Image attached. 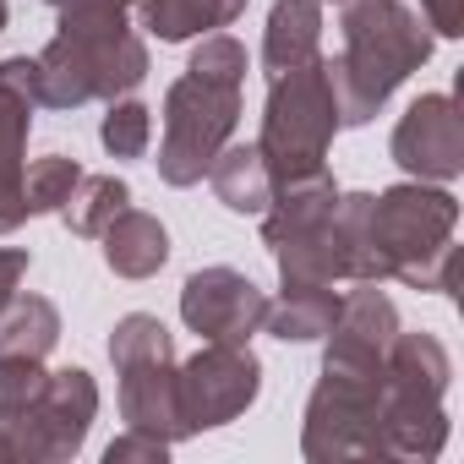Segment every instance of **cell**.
Here are the masks:
<instances>
[{
  "mask_svg": "<svg viewBox=\"0 0 464 464\" xmlns=\"http://www.w3.org/2000/svg\"><path fill=\"white\" fill-rule=\"evenodd\" d=\"M131 0H77L61 6V34L34 61L39 66V104L72 110L88 99L131 93L148 77V50L126 28Z\"/></svg>",
  "mask_w": 464,
  "mask_h": 464,
  "instance_id": "obj_1",
  "label": "cell"
},
{
  "mask_svg": "<svg viewBox=\"0 0 464 464\" xmlns=\"http://www.w3.org/2000/svg\"><path fill=\"white\" fill-rule=\"evenodd\" d=\"M339 28H344V55L323 61V66H328L339 126H361L431 55V34L399 0H344Z\"/></svg>",
  "mask_w": 464,
  "mask_h": 464,
  "instance_id": "obj_2",
  "label": "cell"
},
{
  "mask_svg": "<svg viewBox=\"0 0 464 464\" xmlns=\"http://www.w3.org/2000/svg\"><path fill=\"white\" fill-rule=\"evenodd\" d=\"M453 224H459V202L437 186L404 180L382 197H372V218H366V241L377 257V274H399L415 290H453Z\"/></svg>",
  "mask_w": 464,
  "mask_h": 464,
  "instance_id": "obj_3",
  "label": "cell"
},
{
  "mask_svg": "<svg viewBox=\"0 0 464 464\" xmlns=\"http://www.w3.org/2000/svg\"><path fill=\"white\" fill-rule=\"evenodd\" d=\"M268 115H263V137L257 153L274 175V186L317 175L328 159V142L339 131V110H334V88H328V66L323 55L306 66H290L279 77H268Z\"/></svg>",
  "mask_w": 464,
  "mask_h": 464,
  "instance_id": "obj_4",
  "label": "cell"
},
{
  "mask_svg": "<svg viewBox=\"0 0 464 464\" xmlns=\"http://www.w3.org/2000/svg\"><path fill=\"white\" fill-rule=\"evenodd\" d=\"M448 350L431 334H393L382 361V453L431 459L448 437L442 415Z\"/></svg>",
  "mask_w": 464,
  "mask_h": 464,
  "instance_id": "obj_5",
  "label": "cell"
},
{
  "mask_svg": "<svg viewBox=\"0 0 464 464\" xmlns=\"http://www.w3.org/2000/svg\"><path fill=\"white\" fill-rule=\"evenodd\" d=\"M241 121V82L236 77H208L191 72L164 99V142H159V175L169 186H197L218 148L229 142Z\"/></svg>",
  "mask_w": 464,
  "mask_h": 464,
  "instance_id": "obj_6",
  "label": "cell"
},
{
  "mask_svg": "<svg viewBox=\"0 0 464 464\" xmlns=\"http://www.w3.org/2000/svg\"><path fill=\"white\" fill-rule=\"evenodd\" d=\"M306 453L312 459H355L382 453V372H334L306 404Z\"/></svg>",
  "mask_w": 464,
  "mask_h": 464,
  "instance_id": "obj_7",
  "label": "cell"
},
{
  "mask_svg": "<svg viewBox=\"0 0 464 464\" xmlns=\"http://www.w3.org/2000/svg\"><path fill=\"white\" fill-rule=\"evenodd\" d=\"M263 388V372L252 361L246 344H208L197 350L180 372H175V415L180 431H202V426H224L236 420Z\"/></svg>",
  "mask_w": 464,
  "mask_h": 464,
  "instance_id": "obj_8",
  "label": "cell"
},
{
  "mask_svg": "<svg viewBox=\"0 0 464 464\" xmlns=\"http://www.w3.org/2000/svg\"><path fill=\"white\" fill-rule=\"evenodd\" d=\"M93 410H99L93 377H88L82 366L55 372V377L44 382V393L34 399V410L6 426L12 453H17V459H66V453H77L82 437H88Z\"/></svg>",
  "mask_w": 464,
  "mask_h": 464,
  "instance_id": "obj_9",
  "label": "cell"
},
{
  "mask_svg": "<svg viewBox=\"0 0 464 464\" xmlns=\"http://www.w3.org/2000/svg\"><path fill=\"white\" fill-rule=\"evenodd\" d=\"M180 317L208 344H246L268 317V295L236 268H202L180 290Z\"/></svg>",
  "mask_w": 464,
  "mask_h": 464,
  "instance_id": "obj_10",
  "label": "cell"
},
{
  "mask_svg": "<svg viewBox=\"0 0 464 464\" xmlns=\"http://www.w3.org/2000/svg\"><path fill=\"white\" fill-rule=\"evenodd\" d=\"M393 159L415 180H453L464 169V121L448 93H426L404 110L393 131Z\"/></svg>",
  "mask_w": 464,
  "mask_h": 464,
  "instance_id": "obj_11",
  "label": "cell"
},
{
  "mask_svg": "<svg viewBox=\"0 0 464 464\" xmlns=\"http://www.w3.org/2000/svg\"><path fill=\"white\" fill-rule=\"evenodd\" d=\"M39 104V66L34 61H0V236L28 218L23 202V142Z\"/></svg>",
  "mask_w": 464,
  "mask_h": 464,
  "instance_id": "obj_12",
  "label": "cell"
},
{
  "mask_svg": "<svg viewBox=\"0 0 464 464\" xmlns=\"http://www.w3.org/2000/svg\"><path fill=\"white\" fill-rule=\"evenodd\" d=\"M393 334H399L393 301H388L377 285L361 279V290H355L350 301H339V317H334V328H328V361H323V366H334V372H372V377H377L382 361H388Z\"/></svg>",
  "mask_w": 464,
  "mask_h": 464,
  "instance_id": "obj_13",
  "label": "cell"
},
{
  "mask_svg": "<svg viewBox=\"0 0 464 464\" xmlns=\"http://www.w3.org/2000/svg\"><path fill=\"white\" fill-rule=\"evenodd\" d=\"M121 372V410L137 431L153 437H180V415H175V366L169 355H148V361H126Z\"/></svg>",
  "mask_w": 464,
  "mask_h": 464,
  "instance_id": "obj_14",
  "label": "cell"
},
{
  "mask_svg": "<svg viewBox=\"0 0 464 464\" xmlns=\"http://www.w3.org/2000/svg\"><path fill=\"white\" fill-rule=\"evenodd\" d=\"M169 257V236L153 213H137V208H121L104 229V263L121 274V279H148L159 274Z\"/></svg>",
  "mask_w": 464,
  "mask_h": 464,
  "instance_id": "obj_15",
  "label": "cell"
},
{
  "mask_svg": "<svg viewBox=\"0 0 464 464\" xmlns=\"http://www.w3.org/2000/svg\"><path fill=\"white\" fill-rule=\"evenodd\" d=\"M317 44H323V0H279L268 17V39H263L268 77L317 61Z\"/></svg>",
  "mask_w": 464,
  "mask_h": 464,
  "instance_id": "obj_16",
  "label": "cell"
},
{
  "mask_svg": "<svg viewBox=\"0 0 464 464\" xmlns=\"http://www.w3.org/2000/svg\"><path fill=\"white\" fill-rule=\"evenodd\" d=\"M208 180H213L218 202L236 213H268V202H274V175L257 148H218V159L208 164Z\"/></svg>",
  "mask_w": 464,
  "mask_h": 464,
  "instance_id": "obj_17",
  "label": "cell"
},
{
  "mask_svg": "<svg viewBox=\"0 0 464 464\" xmlns=\"http://www.w3.org/2000/svg\"><path fill=\"white\" fill-rule=\"evenodd\" d=\"M334 317H339L334 285H285V295L268 306L263 328L274 339H328Z\"/></svg>",
  "mask_w": 464,
  "mask_h": 464,
  "instance_id": "obj_18",
  "label": "cell"
},
{
  "mask_svg": "<svg viewBox=\"0 0 464 464\" xmlns=\"http://www.w3.org/2000/svg\"><path fill=\"white\" fill-rule=\"evenodd\" d=\"M142 6V23L148 34H159L164 44H180L191 34H208V28H224L246 12V0H137Z\"/></svg>",
  "mask_w": 464,
  "mask_h": 464,
  "instance_id": "obj_19",
  "label": "cell"
},
{
  "mask_svg": "<svg viewBox=\"0 0 464 464\" xmlns=\"http://www.w3.org/2000/svg\"><path fill=\"white\" fill-rule=\"evenodd\" d=\"M61 339V317L44 295H12L0 306V350L6 355H44Z\"/></svg>",
  "mask_w": 464,
  "mask_h": 464,
  "instance_id": "obj_20",
  "label": "cell"
},
{
  "mask_svg": "<svg viewBox=\"0 0 464 464\" xmlns=\"http://www.w3.org/2000/svg\"><path fill=\"white\" fill-rule=\"evenodd\" d=\"M126 202H131L126 180H115V175H82V180L72 186V197L61 202V213H66V224L77 229V236H104L110 218H115Z\"/></svg>",
  "mask_w": 464,
  "mask_h": 464,
  "instance_id": "obj_21",
  "label": "cell"
},
{
  "mask_svg": "<svg viewBox=\"0 0 464 464\" xmlns=\"http://www.w3.org/2000/svg\"><path fill=\"white\" fill-rule=\"evenodd\" d=\"M77 180H82L77 159H61V153L34 159V164L23 169V202H28V213H55V208L72 197Z\"/></svg>",
  "mask_w": 464,
  "mask_h": 464,
  "instance_id": "obj_22",
  "label": "cell"
},
{
  "mask_svg": "<svg viewBox=\"0 0 464 464\" xmlns=\"http://www.w3.org/2000/svg\"><path fill=\"white\" fill-rule=\"evenodd\" d=\"M50 372H39L34 355H6L0 350V426H12L34 410V399L44 393Z\"/></svg>",
  "mask_w": 464,
  "mask_h": 464,
  "instance_id": "obj_23",
  "label": "cell"
},
{
  "mask_svg": "<svg viewBox=\"0 0 464 464\" xmlns=\"http://www.w3.org/2000/svg\"><path fill=\"white\" fill-rule=\"evenodd\" d=\"M104 148L115 153V159H142L148 153V137H153V115H148V104H137V99H110V115H104Z\"/></svg>",
  "mask_w": 464,
  "mask_h": 464,
  "instance_id": "obj_24",
  "label": "cell"
},
{
  "mask_svg": "<svg viewBox=\"0 0 464 464\" xmlns=\"http://www.w3.org/2000/svg\"><path fill=\"white\" fill-rule=\"evenodd\" d=\"M110 355H115V366H126V361H148V355H169V334H164V323H159V317L131 312L126 323H115Z\"/></svg>",
  "mask_w": 464,
  "mask_h": 464,
  "instance_id": "obj_25",
  "label": "cell"
},
{
  "mask_svg": "<svg viewBox=\"0 0 464 464\" xmlns=\"http://www.w3.org/2000/svg\"><path fill=\"white\" fill-rule=\"evenodd\" d=\"M420 12H426V28H437L442 39L464 34V0H420Z\"/></svg>",
  "mask_w": 464,
  "mask_h": 464,
  "instance_id": "obj_26",
  "label": "cell"
},
{
  "mask_svg": "<svg viewBox=\"0 0 464 464\" xmlns=\"http://www.w3.org/2000/svg\"><path fill=\"white\" fill-rule=\"evenodd\" d=\"M28 274V252H0V306L17 295V279Z\"/></svg>",
  "mask_w": 464,
  "mask_h": 464,
  "instance_id": "obj_27",
  "label": "cell"
},
{
  "mask_svg": "<svg viewBox=\"0 0 464 464\" xmlns=\"http://www.w3.org/2000/svg\"><path fill=\"white\" fill-rule=\"evenodd\" d=\"M50 6H55V12H61V6H77V0H50Z\"/></svg>",
  "mask_w": 464,
  "mask_h": 464,
  "instance_id": "obj_28",
  "label": "cell"
},
{
  "mask_svg": "<svg viewBox=\"0 0 464 464\" xmlns=\"http://www.w3.org/2000/svg\"><path fill=\"white\" fill-rule=\"evenodd\" d=\"M0 28H6V0H0Z\"/></svg>",
  "mask_w": 464,
  "mask_h": 464,
  "instance_id": "obj_29",
  "label": "cell"
}]
</instances>
